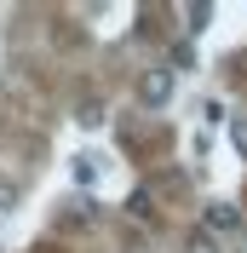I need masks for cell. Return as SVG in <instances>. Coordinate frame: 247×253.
I'll return each instance as SVG.
<instances>
[{
    "label": "cell",
    "mask_w": 247,
    "mask_h": 253,
    "mask_svg": "<svg viewBox=\"0 0 247 253\" xmlns=\"http://www.w3.org/2000/svg\"><path fill=\"white\" fill-rule=\"evenodd\" d=\"M138 104H144V110L172 104V69H144V81H138Z\"/></svg>",
    "instance_id": "obj_1"
},
{
    "label": "cell",
    "mask_w": 247,
    "mask_h": 253,
    "mask_svg": "<svg viewBox=\"0 0 247 253\" xmlns=\"http://www.w3.org/2000/svg\"><path fill=\"white\" fill-rule=\"evenodd\" d=\"M201 219H207V236H236V230H242V207L236 202H207Z\"/></svg>",
    "instance_id": "obj_2"
},
{
    "label": "cell",
    "mask_w": 247,
    "mask_h": 253,
    "mask_svg": "<svg viewBox=\"0 0 247 253\" xmlns=\"http://www.w3.org/2000/svg\"><path fill=\"white\" fill-rule=\"evenodd\" d=\"M190 253H218V236H207V230H196V236H190Z\"/></svg>",
    "instance_id": "obj_3"
},
{
    "label": "cell",
    "mask_w": 247,
    "mask_h": 253,
    "mask_svg": "<svg viewBox=\"0 0 247 253\" xmlns=\"http://www.w3.org/2000/svg\"><path fill=\"white\" fill-rule=\"evenodd\" d=\"M230 138H236V150H242V156H247V115H242V121L230 126Z\"/></svg>",
    "instance_id": "obj_4"
}]
</instances>
